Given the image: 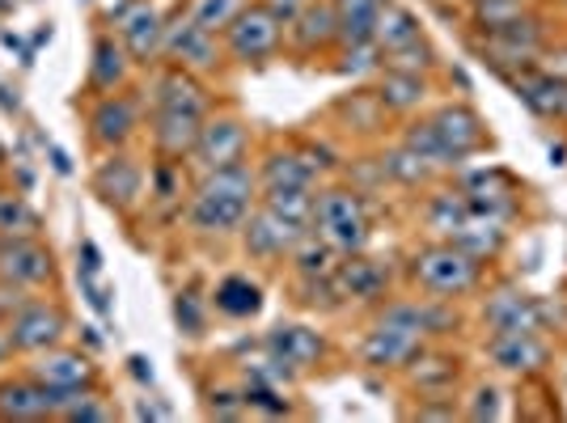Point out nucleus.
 <instances>
[{
  "mask_svg": "<svg viewBox=\"0 0 567 423\" xmlns=\"http://www.w3.org/2000/svg\"><path fill=\"white\" fill-rule=\"evenodd\" d=\"M420 420H453V406H420Z\"/></svg>",
  "mask_w": 567,
  "mask_h": 423,
  "instance_id": "obj_48",
  "label": "nucleus"
},
{
  "mask_svg": "<svg viewBox=\"0 0 567 423\" xmlns=\"http://www.w3.org/2000/svg\"><path fill=\"white\" fill-rule=\"evenodd\" d=\"M13 355V343H9V330H4V322H0V364Z\"/></svg>",
  "mask_w": 567,
  "mask_h": 423,
  "instance_id": "obj_51",
  "label": "nucleus"
},
{
  "mask_svg": "<svg viewBox=\"0 0 567 423\" xmlns=\"http://www.w3.org/2000/svg\"><path fill=\"white\" fill-rule=\"evenodd\" d=\"M292 259V271H297V280H331L334 267H339V250L334 246H327L322 237H301L297 241V250L288 255Z\"/></svg>",
  "mask_w": 567,
  "mask_h": 423,
  "instance_id": "obj_29",
  "label": "nucleus"
},
{
  "mask_svg": "<svg viewBox=\"0 0 567 423\" xmlns=\"http://www.w3.org/2000/svg\"><path fill=\"white\" fill-rule=\"evenodd\" d=\"M546 43H550V34H546L543 18L525 13L517 22L492 25V30L483 34L478 51H483L496 69H529V64H538V55L546 51Z\"/></svg>",
  "mask_w": 567,
  "mask_h": 423,
  "instance_id": "obj_6",
  "label": "nucleus"
},
{
  "mask_svg": "<svg viewBox=\"0 0 567 423\" xmlns=\"http://www.w3.org/2000/svg\"><path fill=\"white\" fill-rule=\"evenodd\" d=\"M246 4H250V0H195L187 18L195 25H204L208 34H225V30L234 25V18L241 13V9H246Z\"/></svg>",
  "mask_w": 567,
  "mask_h": 423,
  "instance_id": "obj_36",
  "label": "nucleus"
},
{
  "mask_svg": "<svg viewBox=\"0 0 567 423\" xmlns=\"http://www.w3.org/2000/svg\"><path fill=\"white\" fill-rule=\"evenodd\" d=\"M4 330H9V343L13 352L39 355L48 348H60L64 334H69V313L55 306V301H25L22 309H13L4 318Z\"/></svg>",
  "mask_w": 567,
  "mask_h": 423,
  "instance_id": "obj_7",
  "label": "nucleus"
},
{
  "mask_svg": "<svg viewBox=\"0 0 567 423\" xmlns=\"http://www.w3.org/2000/svg\"><path fill=\"white\" fill-rule=\"evenodd\" d=\"M127 364H132V373L141 376V381H153V369H148V360H144V355H132Z\"/></svg>",
  "mask_w": 567,
  "mask_h": 423,
  "instance_id": "obj_49",
  "label": "nucleus"
},
{
  "mask_svg": "<svg viewBox=\"0 0 567 423\" xmlns=\"http://www.w3.org/2000/svg\"><path fill=\"white\" fill-rule=\"evenodd\" d=\"M292 43H297V51H327L331 43H339L334 0H322V4H306V9L297 13V25H292Z\"/></svg>",
  "mask_w": 567,
  "mask_h": 423,
  "instance_id": "obj_25",
  "label": "nucleus"
},
{
  "mask_svg": "<svg viewBox=\"0 0 567 423\" xmlns=\"http://www.w3.org/2000/svg\"><path fill=\"white\" fill-rule=\"evenodd\" d=\"M334 297L343 301H378L385 292V267L364 255H348V262L334 267Z\"/></svg>",
  "mask_w": 567,
  "mask_h": 423,
  "instance_id": "obj_21",
  "label": "nucleus"
},
{
  "mask_svg": "<svg viewBox=\"0 0 567 423\" xmlns=\"http://www.w3.org/2000/svg\"><path fill=\"white\" fill-rule=\"evenodd\" d=\"M81 330H85V343H90V348H102V339L94 334V327H81Z\"/></svg>",
  "mask_w": 567,
  "mask_h": 423,
  "instance_id": "obj_52",
  "label": "nucleus"
},
{
  "mask_svg": "<svg viewBox=\"0 0 567 423\" xmlns=\"http://www.w3.org/2000/svg\"><path fill=\"white\" fill-rule=\"evenodd\" d=\"M30 297H25V288H18V283L0 280V322L13 313V309H22Z\"/></svg>",
  "mask_w": 567,
  "mask_h": 423,
  "instance_id": "obj_45",
  "label": "nucleus"
},
{
  "mask_svg": "<svg viewBox=\"0 0 567 423\" xmlns=\"http://www.w3.org/2000/svg\"><path fill=\"white\" fill-rule=\"evenodd\" d=\"M30 376H39L43 385L55 390H94L97 369L85 352H69V348H48L39 352V360L30 364Z\"/></svg>",
  "mask_w": 567,
  "mask_h": 423,
  "instance_id": "obj_19",
  "label": "nucleus"
},
{
  "mask_svg": "<svg viewBox=\"0 0 567 423\" xmlns=\"http://www.w3.org/2000/svg\"><path fill=\"white\" fill-rule=\"evenodd\" d=\"M427 229L441 237H457L466 229V220H471L474 212L466 204V195H453V190H441V195H432L427 199Z\"/></svg>",
  "mask_w": 567,
  "mask_h": 423,
  "instance_id": "obj_31",
  "label": "nucleus"
},
{
  "mask_svg": "<svg viewBox=\"0 0 567 423\" xmlns=\"http://www.w3.org/2000/svg\"><path fill=\"white\" fill-rule=\"evenodd\" d=\"M411 283L427 292L432 301H457L478 288L483 280V259L462 250L457 241H436V246H424L415 259H411Z\"/></svg>",
  "mask_w": 567,
  "mask_h": 423,
  "instance_id": "obj_3",
  "label": "nucleus"
},
{
  "mask_svg": "<svg viewBox=\"0 0 567 423\" xmlns=\"http://www.w3.org/2000/svg\"><path fill=\"white\" fill-rule=\"evenodd\" d=\"M318 237L334 246L339 255H360L364 246H369V212L360 204V195L355 190H343V187H327L318 190V199H313V220H309Z\"/></svg>",
  "mask_w": 567,
  "mask_h": 423,
  "instance_id": "obj_4",
  "label": "nucleus"
},
{
  "mask_svg": "<svg viewBox=\"0 0 567 423\" xmlns=\"http://www.w3.org/2000/svg\"><path fill=\"white\" fill-rule=\"evenodd\" d=\"M60 420H69V423H102V420H115V406H106V402L97 399L94 390H85V394L72 402V406L64 411V415H60Z\"/></svg>",
  "mask_w": 567,
  "mask_h": 423,
  "instance_id": "obj_40",
  "label": "nucleus"
},
{
  "mask_svg": "<svg viewBox=\"0 0 567 423\" xmlns=\"http://www.w3.org/2000/svg\"><path fill=\"white\" fill-rule=\"evenodd\" d=\"M43 216L18 190H0V237H39Z\"/></svg>",
  "mask_w": 567,
  "mask_h": 423,
  "instance_id": "obj_32",
  "label": "nucleus"
},
{
  "mask_svg": "<svg viewBox=\"0 0 567 423\" xmlns=\"http://www.w3.org/2000/svg\"><path fill=\"white\" fill-rule=\"evenodd\" d=\"M373 97H378V106L394 111V115H411V111L427 97V81L424 76H415V72H385Z\"/></svg>",
  "mask_w": 567,
  "mask_h": 423,
  "instance_id": "obj_28",
  "label": "nucleus"
},
{
  "mask_svg": "<svg viewBox=\"0 0 567 423\" xmlns=\"http://www.w3.org/2000/svg\"><path fill=\"white\" fill-rule=\"evenodd\" d=\"M0 106H4V111H18V106H22V102H18V90L0 85Z\"/></svg>",
  "mask_w": 567,
  "mask_h": 423,
  "instance_id": "obj_50",
  "label": "nucleus"
},
{
  "mask_svg": "<svg viewBox=\"0 0 567 423\" xmlns=\"http://www.w3.org/2000/svg\"><path fill=\"white\" fill-rule=\"evenodd\" d=\"M174 313H178V327L187 330L190 339H199V334H204V313H199V301H195V297H183V292H178V306H174Z\"/></svg>",
  "mask_w": 567,
  "mask_h": 423,
  "instance_id": "obj_42",
  "label": "nucleus"
},
{
  "mask_svg": "<svg viewBox=\"0 0 567 423\" xmlns=\"http://www.w3.org/2000/svg\"><path fill=\"white\" fill-rule=\"evenodd\" d=\"M534 69L546 72V76H555V81H567V48H546Z\"/></svg>",
  "mask_w": 567,
  "mask_h": 423,
  "instance_id": "obj_44",
  "label": "nucleus"
},
{
  "mask_svg": "<svg viewBox=\"0 0 567 423\" xmlns=\"http://www.w3.org/2000/svg\"><path fill=\"white\" fill-rule=\"evenodd\" d=\"M259 199L271 212H280V216H288V220H297V225H306V229H309L318 190H309V187H267V190H259Z\"/></svg>",
  "mask_w": 567,
  "mask_h": 423,
  "instance_id": "obj_33",
  "label": "nucleus"
},
{
  "mask_svg": "<svg viewBox=\"0 0 567 423\" xmlns=\"http://www.w3.org/2000/svg\"><path fill=\"white\" fill-rule=\"evenodd\" d=\"M220 39H225V51L234 55L237 64H262V60H271V55L280 51L284 18L276 13V4H267V0H250Z\"/></svg>",
  "mask_w": 567,
  "mask_h": 423,
  "instance_id": "obj_5",
  "label": "nucleus"
},
{
  "mask_svg": "<svg viewBox=\"0 0 567 423\" xmlns=\"http://www.w3.org/2000/svg\"><path fill=\"white\" fill-rule=\"evenodd\" d=\"M127 64H132V55H127L123 43H115V34H97L94 64H90V90L94 94H115V90H123Z\"/></svg>",
  "mask_w": 567,
  "mask_h": 423,
  "instance_id": "obj_24",
  "label": "nucleus"
},
{
  "mask_svg": "<svg viewBox=\"0 0 567 423\" xmlns=\"http://www.w3.org/2000/svg\"><path fill=\"white\" fill-rule=\"evenodd\" d=\"M55 276V259L39 237H0V280L18 288H43Z\"/></svg>",
  "mask_w": 567,
  "mask_h": 423,
  "instance_id": "obj_15",
  "label": "nucleus"
},
{
  "mask_svg": "<svg viewBox=\"0 0 567 423\" xmlns=\"http://www.w3.org/2000/svg\"><path fill=\"white\" fill-rule=\"evenodd\" d=\"M162 51L169 55V64L190 72H208L220 64V48H216V34H208L204 25H195L190 18L166 25V43Z\"/></svg>",
  "mask_w": 567,
  "mask_h": 423,
  "instance_id": "obj_18",
  "label": "nucleus"
},
{
  "mask_svg": "<svg viewBox=\"0 0 567 423\" xmlns=\"http://www.w3.org/2000/svg\"><path fill=\"white\" fill-rule=\"evenodd\" d=\"M427 127L436 132V141L445 144L457 162H466L478 148H487V127H483V118L474 115L466 102H450V106L432 111Z\"/></svg>",
  "mask_w": 567,
  "mask_h": 423,
  "instance_id": "obj_16",
  "label": "nucleus"
},
{
  "mask_svg": "<svg viewBox=\"0 0 567 423\" xmlns=\"http://www.w3.org/2000/svg\"><path fill=\"white\" fill-rule=\"evenodd\" d=\"M106 18L115 22L118 43L127 48V55H132L136 64H148V60L162 55V43H166V18H162L157 4H148V0H118V4H111Z\"/></svg>",
  "mask_w": 567,
  "mask_h": 423,
  "instance_id": "obj_8",
  "label": "nucleus"
},
{
  "mask_svg": "<svg viewBox=\"0 0 567 423\" xmlns=\"http://www.w3.org/2000/svg\"><path fill=\"white\" fill-rule=\"evenodd\" d=\"M85 390H55L39 376L0 381V420H60Z\"/></svg>",
  "mask_w": 567,
  "mask_h": 423,
  "instance_id": "obj_9",
  "label": "nucleus"
},
{
  "mask_svg": "<svg viewBox=\"0 0 567 423\" xmlns=\"http://www.w3.org/2000/svg\"><path fill=\"white\" fill-rule=\"evenodd\" d=\"M76 280H81V292H85V301L102 313V318H111V301H106V288L97 283V276H90V271H76Z\"/></svg>",
  "mask_w": 567,
  "mask_h": 423,
  "instance_id": "obj_43",
  "label": "nucleus"
},
{
  "mask_svg": "<svg viewBox=\"0 0 567 423\" xmlns=\"http://www.w3.org/2000/svg\"><path fill=\"white\" fill-rule=\"evenodd\" d=\"M381 169H385L390 178H399V183H424L427 174H432V169H427V165L420 162V157H415L406 144H402V148H394V153H385V157H381Z\"/></svg>",
  "mask_w": 567,
  "mask_h": 423,
  "instance_id": "obj_39",
  "label": "nucleus"
},
{
  "mask_svg": "<svg viewBox=\"0 0 567 423\" xmlns=\"http://www.w3.org/2000/svg\"><path fill=\"white\" fill-rule=\"evenodd\" d=\"M424 34H420V22H415V13H406L399 4H385L381 9V22H378V34H373V43L378 51H399V48H411V43H420Z\"/></svg>",
  "mask_w": 567,
  "mask_h": 423,
  "instance_id": "obj_30",
  "label": "nucleus"
},
{
  "mask_svg": "<svg viewBox=\"0 0 567 423\" xmlns=\"http://www.w3.org/2000/svg\"><path fill=\"white\" fill-rule=\"evenodd\" d=\"M144 123V102L132 90H115V94H97L94 111H90V141L102 153L127 148L132 136L141 132Z\"/></svg>",
  "mask_w": 567,
  "mask_h": 423,
  "instance_id": "obj_10",
  "label": "nucleus"
},
{
  "mask_svg": "<svg viewBox=\"0 0 567 423\" xmlns=\"http://www.w3.org/2000/svg\"><path fill=\"white\" fill-rule=\"evenodd\" d=\"M487 355L504 373H543L550 348L538 339V330H499L487 339Z\"/></svg>",
  "mask_w": 567,
  "mask_h": 423,
  "instance_id": "obj_17",
  "label": "nucleus"
},
{
  "mask_svg": "<svg viewBox=\"0 0 567 423\" xmlns=\"http://www.w3.org/2000/svg\"><path fill=\"white\" fill-rule=\"evenodd\" d=\"M204 118H208V90L199 85V76L190 69H178V64L157 72V81H153V118H148L157 157H166V162L190 157L199 132H204Z\"/></svg>",
  "mask_w": 567,
  "mask_h": 423,
  "instance_id": "obj_1",
  "label": "nucleus"
},
{
  "mask_svg": "<svg viewBox=\"0 0 567 423\" xmlns=\"http://www.w3.org/2000/svg\"><path fill=\"white\" fill-rule=\"evenodd\" d=\"M402 144H406V148H411L427 169H453V165H462L445 144L436 141V132L427 127V118L424 123H411V127H406V136H402Z\"/></svg>",
  "mask_w": 567,
  "mask_h": 423,
  "instance_id": "obj_35",
  "label": "nucleus"
},
{
  "mask_svg": "<svg viewBox=\"0 0 567 423\" xmlns=\"http://www.w3.org/2000/svg\"><path fill=\"white\" fill-rule=\"evenodd\" d=\"M213 306L216 313H225V318H255L262 309V288L259 280H250V276H225V280L213 288Z\"/></svg>",
  "mask_w": 567,
  "mask_h": 423,
  "instance_id": "obj_27",
  "label": "nucleus"
},
{
  "mask_svg": "<svg viewBox=\"0 0 567 423\" xmlns=\"http://www.w3.org/2000/svg\"><path fill=\"white\" fill-rule=\"evenodd\" d=\"M313 153H284L276 148L259 169V190L267 187H309L318 190V169L322 162H309Z\"/></svg>",
  "mask_w": 567,
  "mask_h": 423,
  "instance_id": "obj_22",
  "label": "nucleus"
},
{
  "mask_svg": "<svg viewBox=\"0 0 567 423\" xmlns=\"http://www.w3.org/2000/svg\"><path fill=\"white\" fill-rule=\"evenodd\" d=\"M471 9H474V22L483 25V30H492V25L525 18V13L534 9V0H474Z\"/></svg>",
  "mask_w": 567,
  "mask_h": 423,
  "instance_id": "obj_37",
  "label": "nucleus"
},
{
  "mask_svg": "<svg viewBox=\"0 0 567 423\" xmlns=\"http://www.w3.org/2000/svg\"><path fill=\"white\" fill-rule=\"evenodd\" d=\"M76 255H81V271H90V276H102V250H97L90 237H81Z\"/></svg>",
  "mask_w": 567,
  "mask_h": 423,
  "instance_id": "obj_46",
  "label": "nucleus"
},
{
  "mask_svg": "<svg viewBox=\"0 0 567 423\" xmlns=\"http://www.w3.org/2000/svg\"><path fill=\"white\" fill-rule=\"evenodd\" d=\"M259 199V174L250 165H229V169H208L187 199V225L199 237H229L241 234L246 216Z\"/></svg>",
  "mask_w": 567,
  "mask_h": 423,
  "instance_id": "obj_2",
  "label": "nucleus"
},
{
  "mask_svg": "<svg viewBox=\"0 0 567 423\" xmlns=\"http://www.w3.org/2000/svg\"><path fill=\"white\" fill-rule=\"evenodd\" d=\"M381 69L385 72H415V76H424V72L432 69V48L420 39V43H411V48L385 51V55H381Z\"/></svg>",
  "mask_w": 567,
  "mask_h": 423,
  "instance_id": "obj_38",
  "label": "nucleus"
},
{
  "mask_svg": "<svg viewBox=\"0 0 567 423\" xmlns=\"http://www.w3.org/2000/svg\"><path fill=\"white\" fill-rule=\"evenodd\" d=\"M144 190H148V174L136 157H127L123 148L106 153V162L94 169V195L115 212L141 208Z\"/></svg>",
  "mask_w": 567,
  "mask_h": 423,
  "instance_id": "obj_13",
  "label": "nucleus"
},
{
  "mask_svg": "<svg viewBox=\"0 0 567 423\" xmlns=\"http://www.w3.org/2000/svg\"><path fill=\"white\" fill-rule=\"evenodd\" d=\"M390 0H334V22H339V43L343 48H360L373 43L381 22V9Z\"/></svg>",
  "mask_w": 567,
  "mask_h": 423,
  "instance_id": "obj_23",
  "label": "nucleus"
},
{
  "mask_svg": "<svg viewBox=\"0 0 567 423\" xmlns=\"http://www.w3.org/2000/svg\"><path fill=\"white\" fill-rule=\"evenodd\" d=\"M564 85L567 81H555V76H546V72H538V69L513 76L517 97L534 115H543V118H559V111H564Z\"/></svg>",
  "mask_w": 567,
  "mask_h": 423,
  "instance_id": "obj_26",
  "label": "nucleus"
},
{
  "mask_svg": "<svg viewBox=\"0 0 567 423\" xmlns=\"http://www.w3.org/2000/svg\"><path fill=\"white\" fill-rule=\"evenodd\" d=\"M483 322H487L492 334H499V330H538L543 313L534 306V297H525L517 288H499L483 306Z\"/></svg>",
  "mask_w": 567,
  "mask_h": 423,
  "instance_id": "obj_20",
  "label": "nucleus"
},
{
  "mask_svg": "<svg viewBox=\"0 0 567 423\" xmlns=\"http://www.w3.org/2000/svg\"><path fill=\"white\" fill-rule=\"evenodd\" d=\"M262 348H267V360L276 364V373L292 376V373H306V369H313V364L327 355V339H322L318 330L288 322V327L267 330Z\"/></svg>",
  "mask_w": 567,
  "mask_h": 423,
  "instance_id": "obj_14",
  "label": "nucleus"
},
{
  "mask_svg": "<svg viewBox=\"0 0 567 423\" xmlns=\"http://www.w3.org/2000/svg\"><path fill=\"white\" fill-rule=\"evenodd\" d=\"M306 237V225H297V220H288L280 212H271L267 204L246 216V225H241V241H246V255L259 262H280L288 259L292 250H297V241Z\"/></svg>",
  "mask_w": 567,
  "mask_h": 423,
  "instance_id": "obj_12",
  "label": "nucleus"
},
{
  "mask_svg": "<svg viewBox=\"0 0 567 423\" xmlns=\"http://www.w3.org/2000/svg\"><path fill=\"white\" fill-rule=\"evenodd\" d=\"M406 369H411V381L420 385V394H445L457 381V360H441V355L420 352Z\"/></svg>",
  "mask_w": 567,
  "mask_h": 423,
  "instance_id": "obj_34",
  "label": "nucleus"
},
{
  "mask_svg": "<svg viewBox=\"0 0 567 423\" xmlns=\"http://www.w3.org/2000/svg\"><path fill=\"white\" fill-rule=\"evenodd\" d=\"M466 415H471V420H499L504 411H499L496 385H478V390H474V402L466 406Z\"/></svg>",
  "mask_w": 567,
  "mask_h": 423,
  "instance_id": "obj_41",
  "label": "nucleus"
},
{
  "mask_svg": "<svg viewBox=\"0 0 567 423\" xmlns=\"http://www.w3.org/2000/svg\"><path fill=\"white\" fill-rule=\"evenodd\" d=\"M48 153H51V165H55V174H64V178H69V174H72L69 153H64V148H60V144H48Z\"/></svg>",
  "mask_w": 567,
  "mask_h": 423,
  "instance_id": "obj_47",
  "label": "nucleus"
},
{
  "mask_svg": "<svg viewBox=\"0 0 567 423\" xmlns=\"http://www.w3.org/2000/svg\"><path fill=\"white\" fill-rule=\"evenodd\" d=\"M0 165H4V148H0Z\"/></svg>",
  "mask_w": 567,
  "mask_h": 423,
  "instance_id": "obj_53",
  "label": "nucleus"
},
{
  "mask_svg": "<svg viewBox=\"0 0 567 423\" xmlns=\"http://www.w3.org/2000/svg\"><path fill=\"white\" fill-rule=\"evenodd\" d=\"M246 148H250V127L237 115H208L204 118V132L195 141L190 162L199 165V174L208 169H229V165L246 162Z\"/></svg>",
  "mask_w": 567,
  "mask_h": 423,
  "instance_id": "obj_11",
  "label": "nucleus"
}]
</instances>
